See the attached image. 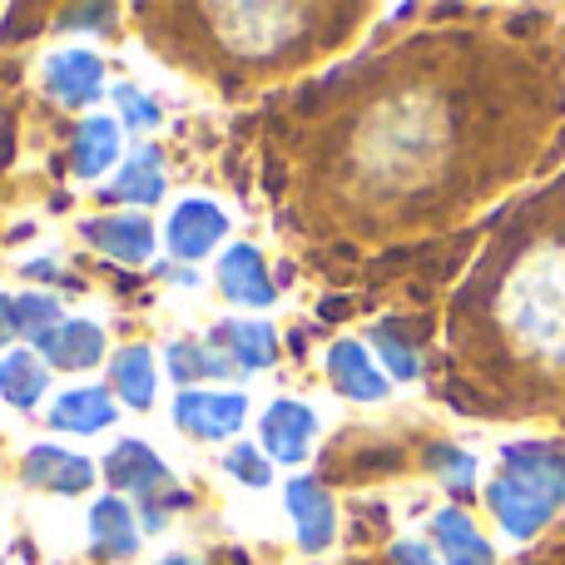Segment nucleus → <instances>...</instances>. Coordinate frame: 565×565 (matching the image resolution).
<instances>
[{"label":"nucleus","instance_id":"nucleus-11","mask_svg":"<svg viewBox=\"0 0 565 565\" xmlns=\"http://www.w3.org/2000/svg\"><path fill=\"white\" fill-rule=\"evenodd\" d=\"M45 89L60 99V105H95L99 89H105V65H99L89 50H60V55L45 60Z\"/></svg>","mask_w":565,"mask_h":565},{"label":"nucleus","instance_id":"nucleus-23","mask_svg":"<svg viewBox=\"0 0 565 565\" xmlns=\"http://www.w3.org/2000/svg\"><path fill=\"white\" fill-rule=\"evenodd\" d=\"M367 342H372V352H377L382 362H387V372L397 382H417L422 377V367H427V358H422V348L412 342V332L402 328V322H377V328L367 332Z\"/></svg>","mask_w":565,"mask_h":565},{"label":"nucleus","instance_id":"nucleus-31","mask_svg":"<svg viewBox=\"0 0 565 565\" xmlns=\"http://www.w3.org/2000/svg\"><path fill=\"white\" fill-rule=\"evenodd\" d=\"M15 338V298H0V348Z\"/></svg>","mask_w":565,"mask_h":565},{"label":"nucleus","instance_id":"nucleus-21","mask_svg":"<svg viewBox=\"0 0 565 565\" xmlns=\"http://www.w3.org/2000/svg\"><path fill=\"white\" fill-rule=\"evenodd\" d=\"M169 372H174V382H224L238 367L224 352V342L204 338V342H174L169 348Z\"/></svg>","mask_w":565,"mask_h":565},{"label":"nucleus","instance_id":"nucleus-4","mask_svg":"<svg viewBox=\"0 0 565 565\" xmlns=\"http://www.w3.org/2000/svg\"><path fill=\"white\" fill-rule=\"evenodd\" d=\"M244 417H248L244 392H194V387H184L179 402H174L179 431H189V437H199V441L234 437V431L244 427Z\"/></svg>","mask_w":565,"mask_h":565},{"label":"nucleus","instance_id":"nucleus-33","mask_svg":"<svg viewBox=\"0 0 565 565\" xmlns=\"http://www.w3.org/2000/svg\"><path fill=\"white\" fill-rule=\"evenodd\" d=\"M164 565H199V561H189V556H169Z\"/></svg>","mask_w":565,"mask_h":565},{"label":"nucleus","instance_id":"nucleus-6","mask_svg":"<svg viewBox=\"0 0 565 565\" xmlns=\"http://www.w3.org/2000/svg\"><path fill=\"white\" fill-rule=\"evenodd\" d=\"M218 288H224V298L238 302V308H274V298H278L274 274H268L264 254H258L254 244L224 248V258H218Z\"/></svg>","mask_w":565,"mask_h":565},{"label":"nucleus","instance_id":"nucleus-26","mask_svg":"<svg viewBox=\"0 0 565 565\" xmlns=\"http://www.w3.org/2000/svg\"><path fill=\"white\" fill-rule=\"evenodd\" d=\"M60 328V302L50 292H25L15 298V338H35V348Z\"/></svg>","mask_w":565,"mask_h":565},{"label":"nucleus","instance_id":"nucleus-27","mask_svg":"<svg viewBox=\"0 0 565 565\" xmlns=\"http://www.w3.org/2000/svg\"><path fill=\"white\" fill-rule=\"evenodd\" d=\"M115 105H119V125L139 129V135L159 129V105L149 95H139L135 85H115Z\"/></svg>","mask_w":565,"mask_h":565},{"label":"nucleus","instance_id":"nucleus-8","mask_svg":"<svg viewBox=\"0 0 565 565\" xmlns=\"http://www.w3.org/2000/svg\"><path fill=\"white\" fill-rule=\"evenodd\" d=\"M328 377H332V387L352 402H382L392 392L382 367L372 362V352L362 348L358 338H342L328 348Z\"/></svg>","mask_w":565,"mask_h":565},{"label":"nucleus","instance_id":"nucleus-30","mask_svg":"<svg viewBox=\"0 0 565 565\" xmlns=\"http://www.w3.org/2000/svg\"><path fill=\"white\" fill-rule=\"evenodd\" d=\"M392 561H397V565H441L437 546H431V541H417V536L392 541Z\"/></svg>","mask_w":565,"mask_h":565},{"label":"nucleus","instance_id":"nucleus-16","mask_svg":"<svg viewBox=\"0 0 565 565\" xmlns=\"http://www.w3.org/2000/svg\"><path fill=\"white\" fill-rule=\"evenodd\" d=\"M40 352H45V362H55V367H65V372H85L105 358V328L85 322V318L60 322V328L40 342Z\"/></svg>","mask_w":565,"mask_h":565},{"label":"nucleus","instance_id":"nucleus-5","mask_svg":"<svg viewBox=\"0 0 565 565\" xmlns=\"http://www.w3.org/2000/svg\"><path fill=\"white\" fill-rule=\"evenodd\" d=\"M258 431H264L268 457L282 461V467H298V461H308L312 441H318V412L302 407V402H292V397H282L264 412Z\"/></svg>","mask_w":565,"mask_h":565},{"label":"nucleus","instance_id":"nucleus-12","mask_svg":"<svg viewBox=\"0 0 565 565\" xmlns=\"http://www.w3.org/2000/svg\"><path fill=\"white\" fill-rule=\"evenodd\" d=\"M85 238L109 254L115 264H145L154 254V224L145 214H115V218H89Z\"/></svg>","mask_w":565,"mask_h":565},{"label":"nucleus","instance_id":"nucleus-32","mask_svg":"<svg viewBox=\"0 0 565 565\" xmlns=\"http://www.w3.org/2000/svg\"><path fill=\"white\" fill-rule=\"evenodd\" d=\"M25 274L30 278H60V268H55V258H30Z\"/></svg>","mask_w":565,"mask_h":565},{"label":"nucleus","instance_id":"nucleus-7","mask_svg":"<svg viewBox=\"0 0 565 565\" xmlns=\"http://www.w3.org/2000/svg\"><path fill=\"white\" fill-rule=\"evenodd\" d=\"M224 234H228V218H224V209L209 204V199H184L164 224V238L179 258H204Z\"/></svg>","mask_w":565,"mask_h":565},{"label":"nucleus","instance_id":"nucleus-22","mask_svg":"<svg viewBox=\"0 0 565 565\" xmlns=\"http://www.w3.org/2000/svg\"><path fill=\"white\" fill-rule=\"evenodd\" d=\"M89 531H95V551L99 556H115V561H129L139 551V526L135 516H129L125 501H99L95 511H89Z\"/></svg>","mask_w":565,"mask_h":565},{"label":"nucleus","instance_id":"nucleus-17","mask_svg":"<svg viewBox=\"0 0 565 565\" xmlns=\"http://www.w3.org/2000/svg\"><path fill=\"white\" fill-rule=\"evenodd\" d=\"M119 154V119H105V115H89L85 125L75 129L70 139V169L79 179H99Z\"/></svg>","mask_w":565,"mask_h":565},{"label":"nucleus","instance_id":"nucleus-20","mask_svg":"<svg viewBox=\"0 0 565 565\" xmlns=\"http://www.w3.org/2000/svg\"><path fill=\"white\" fill-rule=\"evenodd\" d=\"M214 338L224 342V352L234 358L238 372H264L278 358V332L268 322H224Z\"/></svg>","mask_w":565,"mask_h":565},{"label":"nucleus","instance_id":"nucleus-28","mask_svg":"<svg viewBox=\"0 0 565 565\" xmlns=\"http://www.w3.org/2000/svg\"><path fill=\"white\" fill-rule=\"evenodd\" d=\"M224 467H228V477H238L244 487H268V481H274V461L258 447H234L224 457Z\"/></svg>","mask_w":565,"mask_h":565},{"label":"nucleus","instance_id":"nucleus-9","mask_svg":"<svg viewBox=\"0 0 565 565\" xmlns=\"http://www.w3.org/2000/svg\"><path fill=\"white\" fill-rule=\"evenodd\" d=\"M288 511H292V526H298L302 551H328L332 546V536H338V507H332V497L312 477L288 481Z\"/></svg>","mask_w":565,"mask_h":565},{"label":"nucleus","instance_id":"nucleus-10","mask_svg":"<svg viewBox=\"0 0 565 565\" xmlns=\"http://www.w3.org/2000/svg\"><path fill=\"white\" fill-rule=\"evenodd\" d=\"M431 546L441 565H497V546L481 536V526L461 507H441L431 516Z\"/></svg>","mask_w":565,"mask_h":565},{"label":"nucleus","instance_id":"nucleus-13","mask_svg":"<svg viewBox=\"0 0 565 565\" xmlns=\"http://www.w3.org/2000/svg\"><path fill=\"white\" fill-rule=\"evenodd\" d=\"M25 481L40 491H55V497H75V491H89L95 467H89V457H75V451L35 447L25 457Z\"/></svg>","mask_w":565,"mask_h":565},{"label":"nucleus","instance_id":"nucleus-14","mask_svg":"<svg viewBox=\"0 0 565 565\" xmlns=\"http://www.w3.org/2000/svg\"><path fill=\"white\" fill-rule=\"evenodd\" d=\"M105 477L115 491H139V497H154L159 487H169V467L145 441H119L105 457Z\"/></svg>","mask_w":565,"mask_h":565},{"label":"nucleus","instance_id":"nucleus-15","mask_svg":"<svg viewBox=\"0 0 565 565\" xmlns=\"http://www.w3.org/2000/svg\"><path fill=\"white\" fill-rule=\"evenodd\" d=\"M109 382H115V397L129 402V407H154L159 397V367H154V348H145V342H129V348L115 352V362H109Z\"/></svg>","mask_w":565,"mask_h":565},{"label":"nucleus","instance_id":"nucleus-2","mask_svg":"<svg viewBox=\"0 0 565 565\" xmlns=\"http://www.w3.org/2000/svg\"><path fill=\"white\" fill-rule=\"evenodd\" d=\"M507 328L521 348L546 362H565V254H546L521 268L507 288Z\"/></svg>","mask_w":565,"mask_h":565},{"label":"nucleus","instance_id":"nucleus-29","mask_svg":"<svg viewBox=\"0 0 565 565\" xmlns=\"http://www.w3.org/2000/svg\"><path fill=\"white\" fill-rule=\"evenodd\" d=\"M105 25H115V10L109 6H79L60 15V30H105Z\"/></svg>","mask_w":565,"mask_h":565},{"label":"nucleus","instance_id":"nucleus-18","mask_svg":"<svg viewBox=\"0 0 565 565\" xmlns=\"http://www.w3.org/2000/svg\"><path fill=\"white\" fill-rule=\"evenodd\" d=\"M105 199H115V204H139V209L159 204V199H164V159H159V149L154 145L139 149L115 174V184L105 189Z\"/></svg>","mask_w":565,"mask_h":565},{"label":"nucleus","instance_id":"nucleus-25","mask_svg":"<svg viewBox=\"0 0 565 565\" xmlns=\"http://www.w3.org/2000/svg\"><path fill=\"white\" fill-rule=\"evenodd\" d=\"M427 467L441 477V487L451 491V497H461V491H471L477 487V477H481V461L471 457V451H461V447H447V441H437V447H427Z\"/></svg>","mask_w":565,"mask_h":565},{"label":"nucleus","instance_id":"nucleus-19","mask_svg":"<svg viewBox=\"0 0 565 565\" xmlns=\"http://www.w3.org/2000/svg\"><path fill=\"white\" fill-rule=\"evenodd\" d=\"M109 422H115V402H109L105 387H75V392H65V397L50 407V427L79 431V437L105 431Z\"/></svg>","mask_w":565,"mask_h":565},{"label":"nucleus","instance_id":"nucleus-24","mask_svg":"<svg viewBox=\"0 0 565 565\" xmlns=\"http://www.w3.org/2000/svg\"><path fill=\"white\" fill-rule=\"evenodd\" d=\"M45 382H50V372L35 352H10L0 362V397L15 402V407H35L45 397Z\"/></svg>","mask_w":565,"mask_h":565},{"label":"nucleus","instance_id":"nucleus-1","mask_svg":"<svg viewBox=\"0 0 565 565\" xmlns=\"http://www.w3.org/2000/svg\"><path fill=\"white\" fill-rule=\"evenodd\" d=\"M487 507L511 541H531L565 511V451L551 441H511L487 481Z\"/></svg>","mask_w":565,"mask_h":565},{"label":"nucleus","instance_id":"nucleus-3","mask_svg":"<svg viewBox=\"0 0 565 565\" xmlns=\"http://www.w3.org/2000/svg\"><path fill=\"white\" fill-rule=\"evenodd\" d=\"M209 15L224 20V25H218V35H224L238 55L274 60V55H282V50L302 35L298 20H308V10H298V6H234V10H228L224 6V10H209Z\"/></svg>","mask_w":565,"mask_h":565}]
</instances>
